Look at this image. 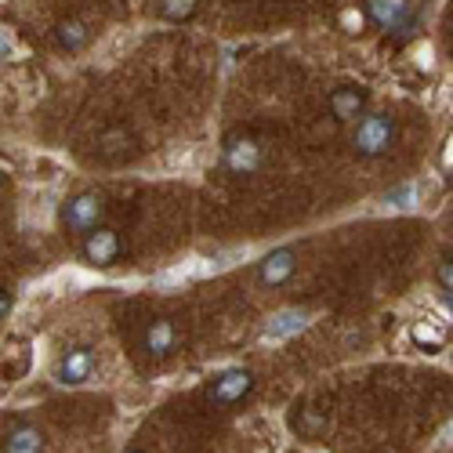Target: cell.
Segmentation results:
<instances>
[{"label": "cell", "instance_id": "obj_17", "mask_svg": "<svg viewBox=\"0 0 453 453\" xmlns=\"http://www.w3.org/2000/svg\"><path fill=\"white\" fill-rule=\"evenodd\" d=\"M439 287H442V294H446V301H449V287H453V276H449V261H442V265H439Z\"/></svg>", "mask_w": 453, "mask_h": 453}, {"label": "cell", "instance_id": "obj_6", "mask_svg": "<svg viewBox=\"0 0 453 453\" xmlns=\"http://www.w3.org/2000/svg\"><path fill=\"white\" fill-rule=\"evenodd\" d=\"M95 373V352L88 345H77V349H69L62 352V359L55 363V381L58 385H84L88 377Z\"/></svg>", "mask_w": 453, "mask_h": 453}, {"label": "cell", "instance_id": "obj_19", "mask_svg": "<svg viewBox=\"0 0 453 453\" xmlns=\"http://www.w3.org/2000/svg\"><path fill=\"white\" fill-rule=\"evenodd\" d=\"M0 185H4V174H0Z\"/></svg>", "mask_w": 453, "mask_h": 453}, {"label": "cell", "instance_id": "obj_18", "mask_svg": "<svg viewBox=\"0 0 453 453\" xmlns=\"http://www.w3.org/2000/svg\"><path fill=\"white\" fill-rule=\"evenodd\" d=\"M12 305H15V297H12L4 287H0V319H4V316L12 312Z\"/></svg>", "mask_w": 453, "mask_h": 453}, {"label": "cell", "instance_id": "obj_12", "mask_svg": "<svg viewBox=\"0 0 453 453\" xmlns=\"http://www.w3.org/2000/svg\"><path fill=\"white\" fill-rule=\"evenodd\" d=\"M4 453H44V435L36 432V428H15L12 435H8V446H4Z\"/></svg>", "mask_w": 453, "mask_h": 453}, {"label": "cell", "instance_id": "obj_9", "mask_svg": "<svg viewBox=\"0 0 453 453\" xmlns=\"http://www.w3.org/2000/svg\"><path fill=\"white\" fill-rule=\"evenodd\" d=\"M294 269H297V254L290 247H283V250H273L265 261H261L257 276H261L265 287H280V283H287L294 276Z\"/></svg>", "mask_w": 453, "mask_h": 453}, {"label": "cell", "instance_id": "obj_4", "mask_svg": "<svg viewBox=\"0 0 453 453\" xmlns=\"http://www.w3.org/2000/svg\"><path fill=\"white\" fill-rule=\"evenodd\" d=\"M84 261L88 265H95V269H109V265H117L120 261V254H124V243H120V236L112 233V229H91L88 236H84Z\"/></svg>", "mask_w": 453, "mask_h": 453}, {"label": "cell", "instance_id": "obj_5", "mask_svg": "<svg viewBox=\"0 0 453 453\" xmlns=\"http://www.w3.org/2000/svg\"><path fill=\"white\" fill-rule=\"evenodd\" d=\"M254 388V373L250 370H225L221 377H214V385L207 388V399L214 406H233L243 395H250Z\"/></svg>", "mask_w": 453, "mask_h": 453}, {"label": "cell", "instance_id": "obj_3", "mask_svg": "<svg viewBox=\"0 0 453 453\" xmlns=\"http://www.w3.org/2000/svg\"><path fill=\"white\" fill-rule=\"evenodd\" d=\"M102 218H105V200L98 193H77V196H69L65 207H62L65 229L69 233H81V236H88L91 229H98Z\"/></svg>", "mask_w": 453, "mask_h": 453}, {"label": "cell", "instance_id": "obj_10", "mask_svg": "<svg viewBox=\"0 0 453 453\" xmlns=\"http://www.w3.org/2000/svg\"><path fill=\"white\" fill-rule=\"evenodd\" d=\"M363 109H366V91L359 88H337L330 95V112L337 120H359Z\"/></svg>", "mask_w": 453, "mask_h": 453}, {"label": "cell", "instance_id": "obj_16", "mask_svg": "<svg viewBox=\"0 0 453 453\" xmlns=\"http://www.w3.org/2000/svg\"><path fill=\"white\" fill-rule=\"evenodd\" d=\"M12 51H15V41H12V33L0 26V62H8L12 58Z\"/></svg>", "mask_w": 453, "mask_h": 453}, {"label": "cell", "instance_id": "obj_7", "mask_svg": "<svg viewBox=\"0 0 453 453\" xmlns=\"http://www.w3.org/2000/svg\"><path fill=\"white\" fill-rule=\"evenodd\" d=\"M178 342H181V334H178V326L171 319H153V323L145 326V337H142L145 352L153 356V359H167L178 349Z\"/></svg>", "mask_w": 453, "mask_h": 453}, {"label": "cell", "instance_id": "obj_15", "mask_svg": "<svg viewBox=\"0 0 453 453\" xmlns=\"http://www.w3.org/2000/svg\"><path fill=\"white\" fill-rule=\"evenodd\" d=\"M413 200H418V188H395V193H388V203L395 207H410Z\"/></svg>", "mask_w": 453, "mask_h": 453}, {"label": "cell", "instance_id": "obj_13", "mask_svg": "<svg viewBox=\"0 0 453 453\" xmlns=\"http://www.w3.org/2000/svg\"><path fill=\"white\" fill-rule=\"evenodd\" d=\"M309 326V316L305 312H280L273 323H269V337H290V334H297V330H305Z\"/></svg>", "mask_w": 453, "mask_h": 453}, {"label": "cell", "instance_id": "obj_20", "mask_svg": "<svg viewBox=\"0 0 453 453\" xmlns=\"http://www.w3.org/2000/svg\"><path fill=\"white\" fill-rule=\"evenodd\" d=\"M131 453H138V449H131Z\"/></svg>", "mask_w": 453, "mask_h": 453}, {"label": "cell", "instance_id": "obj_8", "mask_svg": "<svg viewBox=\"0 0 453 453\" xmlns=\"http://www.w3.org/2000/svg\"><path fill=\"white\" fill-rule=\"evenodd\" d=\"M225 167L233 174H254L261 167V145L250 138H233L225 145Z\"/></svg>", "mask_w": 453, "mask_h": 453}, {"label": "cell", "instance_id": "obj_14", "mask_svg": "<svg viewBox=\"0 0 453 453\" xmlns=\"http://www.w3.org/2000/svg\"><path fill=\"white\" fill-rule=\"evenodd\" d=\"M200 12V0H160V15L167 22H188Z\"/></svg>", "mask_w": 453, "mask_h": 453}, {"label": "cell", "instance_id": "obj_2", "mask_svg": "<svg viewBox=\"0 0 453 453\" xmlns=\"http://www.w3.org/2000/svg\"><path fill=\"white\" fill-rule=\"evenodd\" d=\"M363 8H366V19L377 29L395 33L399 41H403V36H410L413 26H418V19H413V12H410V0H366Z\"/></svg>", "mask_w": 453, "mask_h": 453}, {"label": "cell", "instance_id": "obj_1", "mask_svg": "<svg viewBox=\"0 0 453 453\" xmlns=\"http://www.w3.org/2000/svg\"><path fill=\"white\" fill-rule=\"evenodd\" d=\"M352 142H356L359 157H381L395 142V120L388 117V112H366V117L359 120V127H356V134H352Z\"/></svg>", "mask_w": 453, "mask_h": 453}, {"label": "cell", "instance_id": "obj_11", "mask_svg": "<svg viewBox=\"0 0 453 453\" xmlns=\"http://www.w3.org/2000/svg\"><path fill=\"white\" fill-rule=\"evenodd\" d=\"M55 36H58V44H62L65 51H81V48L91 41V29H88V22H81V19H65V22H58Z\"/></svg>", "mask_w": 453, "mask_h": 453}]
</instances>
